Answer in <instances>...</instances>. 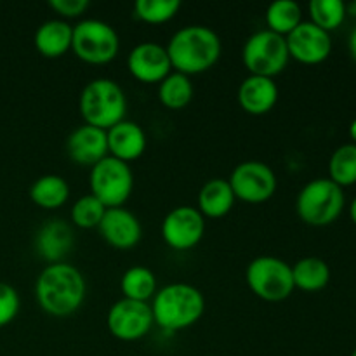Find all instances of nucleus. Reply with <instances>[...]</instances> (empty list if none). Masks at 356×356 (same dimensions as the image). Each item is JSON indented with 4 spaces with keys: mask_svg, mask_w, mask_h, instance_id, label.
<instances>
[{
    "mask_svg": "<svg viewBox=\"0 0 356 356\" xmlns=\"http://www.w3.org/2000/svg\"><path fill=\"white\" fill-rule=\"evenodd\" d=\"M236 200L245 204H264L277 193L278 179L275 170L259 160H247L233 169L228 179Z\"/></svg>",
    "mask_w": 356,
    "mask_h": 356,
    "instance_id": "10",
    "label": "nucleus"
},
{
    "mask_svg": "<svg viewBox=\"0 0 356 356\" xmlns=\"http://www.w3.org/2000/svg\"><path fill=\"white\" fill-rule=\"evenodd\" d=\"M19 313V296L16 289L0 282V329L9 325Z\"/></svg>",
    "mask_w": 356,
    "mask_h": 356,
    "instance_id": "31",
    "label": "nucleus"
},
{
    "mask_svg": "<svg viewBox=\"0 0 356 356\" xmlns=\"http://www.w3.org/2000/svg\"><path fill=\"white\" fill-rule=\"evenodd\" d=\"M72 51L87 65H108L118 56L120 38L106 21L82 19L73 26Z\"/></svg>",
    "mask_w": 356,
    "mask_h": 356,
    "instance_id": "6",
    "label": "nucleus"
},
{
    "mask_svg": "<svg viewBox=\"0 0 356 356\" xmlns=\"http://www.w3.org/2000/svg\"><path fill=\"white\" fill-rule=\"evenodd\" d=\"M294 287L302 292H318L329 285L330 268L320 257H302L292 266Z\"/></svg>",
    "mask_w": 356,
    "mask_h": 356,
    "instance_id": "23",
    "label": "nucleus"
},
{
    "mask_svg": "<svg viewBox=\"0 0 356 356\" xmlns=\"http://www.w3.org/2000/svg\"><path fill=\"white\" fill-rule=\"evenodd\" d=\"M355 6H356V3H355Z\"/></svg>",
    "mask_w": 356,
    "mask_h": 356,
    "instance_id": "37",
    "label": "nucleus"
},
{
    "mask_svg": "<svg viewBox=\"0 0 356 356\" xmlns=\"http://www.w3.org/2000/svg\"><path fill=\"white\" fill-rule=\"evenodd\" d=\"M350 216H351V221H353V222H355V226H356V197L353 198V202H351Z\"/></svg>",
    "mask_w": 356,
    "mask_h": 356,
    "instance_id": "35",
    "label": "nucleus"
},
{
    "mask_svg": "<svg viewBox=\"0 0 356 356\" xmlns=\"http://www.w3.org/2000/svg\"><path fill=\"white\" fill-rule=\"evenodd\" d=\"M172 70L191 76L211 70L219 61L222 42L212 28L204 24L183 26L170 37L165 45Z\"/></svg>",
    "mask_w": 356,
    "mask_h": 356,
    "instance_id": "2",
    "label": "nucleus"
},
{
    "mask_svg": "<svg viewBox=\"0 0 356 356\" xmlns=\"http://www.w3.org/2000/svg\"><path fill=\"white\" fill-rule=\"evenodd\" d=\"M350 52L356 61V26L353 28V31H351V35H350Z\"/></svg>",
    "mask_w": 356,
    "mask_h": 356,
    "instance_id": "33",
    "label": "nucleus"
},
{
    "mask_svg": "<svg viewBox=\"0 0 356 356\" xmlns=\"http://www.w3.org/2000/svg\"><path fill=\"white\" fill-rule=\"evenodd\" d=\"M312 23L323 31L337 30L346 17V6L343 0H312L308 6Z\"/></svg>",
    "mask_w": 356,
    "mask_h": 356,
    "instance_id": "28",
    "label": "nucleus"
},
{
    "mask_svg": "<svg viewBox=\"0 0 356 356\" xmlns=\"http://www.w3.org/2000/svg\"><path fill=\"white\" fill-rule=\"evenodd\" d=\"M205 235V218L197 207L179 205L162 221V238L174 250H191Z\"/></svg>",
    "mask_w": 356,
    "mask_h": 356,
    "instance_id": "12",
    "label": "nucleus"
},
{
    "mask_svg": "<svg viewBox=\"0 0 356 356\" xmlns=\"http://www.w3.org/2000/svg\"><path fill=\"white\" fill-rule=\"evenodd\" d=\"M179 0H138L134 16L146 24H165L179 13Z\"/></svg>",
    "mask_w": 356,
    "mask_h": 356,
    "instance_id": "29",
    "label": "nucleus"
},
{
    "mask_svg": "<svg viewBox=\"0 0 356 356\" xmlns=\"http://www.w3.org/2000/svg\"><path fill=\"white\" fill-rule=\"evenodd\" d=\"M235 200L236 198L228 179L214 177V179L207 181L198 191L197 209L204 218L221 219L232 212Z\"/></svg>",
    "mask_w": 356,
    "mask_h": 356,
    "instance_id": "21",
    "label": "nucleus"
},
{
    "mask_svg": "<svg viewBox=\"0 0 356 356\" xmlns=\"http://www.w3.org/2000/svg\"><path fill=\"white\" fill-rule=\"evenodd\" d=\"M329 179L337 186L346 188L356 183V145H343L329 160Z\"/></svg>",
    "mask_w": 356,
    "mask_h": 356,
    "instance_id": "27",
    "label": "nucleus"
},
{
    "mask_svg": "<svg viewBox=\"0 0 356 356\" xmlns=\"http://www.w3.org/2000/svg\"><path fill=\"white\" fill-rule=\"evenodd\" d=\"M278 86L273 79L249 75L238 87V104L245 113L261 117L277 106Z\"/></svg>",
    "mask_w": 356,
    "mask_h": 356,
    "instance_id": "18",
    "label": "nucleus"
},
{
    "mask_svg": "<svg viewBox=\"0 0 356 356\" xmlns=\"http://www.w3.org/2000/svg\"><path fill=\"white\" fill-rule=\"evenodd\" d=\"M245 280L254 296L268 302H280L294 292L292 266L275 256H259L250 261Z\"/></svg>",
    "mask_w": 356,
    "mask_h": 356,
    "instance_id": "7",
    "label": "nucleus"
},
{
    "mask_svg": "<svg viewBox=\"0 0 356 356\" xmlns=\"http://www.w3.org/2000/svg\"><path fill=\"white\" fill-rule=\"evenodd\" d=\"M153 323L165 332L190 329L205 313V298L190 284H169L159 289L152 299Z\"/></svg>",
    "mask_w": 356,
    "mask_h": 356,
    "instance_id": "3",
    "label": "nucleus"
},
{
    "mask_svg": "<svg viewBox=\"0 0 356 356\" xmlns=\"http://www.w3.org/2000/svg\"><path fill=\"white\" fill-rule=\"evenodd\" d=\"M73 26L65 19H49L37 28L35 49L47 59H58L72 51Z\"/></svg>",
    "mask_w": 356,
    "mask_h": 356,
    "instance_id": "20",
    "label": "nucleus"
},
{
    "mask_svg": "<svg viewBox=\"0 0 356 356\" xmlns=\"http://www.w3.org/2000/svg\"><path fill=\"white\" fill-rule=\"evenodd\" d=\"M68 156L79 165L94 167L108 156V136L103 129L80 125L66 139Z\"/></svg>",
    "mask_w": 356,
    "mask_h": 356,
    "instance_id": "16",
    "label": "nucleus"
},
{
    "mask_svg": "<svg viewBox=\"0 0 356 356\" xmlns=\"http://www.w3.org/2000/svg\"><path fill=\"white\" fill-rule=\"evenodd\" d=\"M351 356H356V348L353 350V353H351Z\"/></svg>",
    "mask_w": 356,
    "mask_h": 356,
    "instance_id": "36",
    "label": "nucleus"
},
{
    "mask_svg": "<svg viewBox=\"0 0 356 356\" xmlns=\"http://www.w3.org/2000/svg\"><path fill=\"white\" fill-rule=\"evenodd\" d=\"M120 289L125 299L139 302L152 301L156 294V278L149 268L132 266L120 278Z\"/></svg>",
    "mask_w": 356,
    "mask_h": 356,
    "instance_id": "24",
    "label": "nucleus"
},
{
    "mask_svg": "<svg viewBox=\"0 0 356 356\" xmlns=\"http://www.w3.org/2000/svg\"><path fill=\"white\" fill-rule=\"evenodd\" d=\"M79 108L87 125L108 131L125 120L127 97L115 80L94 79L80 92Z\"/></svg>",
    "mask_w": 356,
    "mask_h": 356,
    "instance_id": "4",
    "label": "nucleus"
},
{
    "mask_svg": "<svg viewBox=\"0 0 356 356\" xmlns=\"http://www.w3.org/2000/svg\"><path fill=\"white\" fill-rule=\"evenodd\" d=\"M289 49L285 37L270 30H259L247 38L242 61L250 75L275 79L289 65Z\"/></svg>",
    "mask_w": 356,
    "mask_h": 356,
    "instance_id": "9",
    "label": "nucleus"
},
{
    "mask_svg": "<svg viewBox=\"0 0 356 356\" xmlns=\"http://www.w3.org/2000/svg\"><path fill=\"white\" fill-rule=\"evenodd\" d=\"M346 198L343 188L337 186L329 177H318L309 181L299 191L296 200V211L302 222L309 226H329L343 212Z\"/></svg>",
    "mask_w": 356,
    "mask_h": 356,
    "instance_id": "5",
    "label": "nucleus"
},
{
    "mask_svg": "<svg viewBox=\"0 0 356 356\" xmlns=\"http://www.w3.org/2000/svg\"><path fill=\"white\" fill-rule=\"evenodd\" d=\"M350 138H351V141H353V145H356V118L351 122V125H350Z\"/></svg>",
    "mask_w": 356,
    "mask_h": 356,
    "instance_id": "34",
    "label": "nucleus"
},
{
    "mask_svg": "<svg viewBox=\"0 0 356 356\" xmlns=\"http://www.w3.org/2000/svg\"><path fill=\"white\" fill-rule=\"evenodd\" d=\"M30 198L37 207L54 211L63 207L70 198V184L58 174H45L33 181L30 188Z\"/></svg>",
    "mask_w": 356,
    "mask_h": 356,
    "instance_id": "22",
    "label": "nucleus"
},
{
    "mask_svg": "<svg viewBox=\"0 0 356 356\" xmlns=\"http://www.w3.org/2000/svg\"><path fill=\"white\" fill-rule=\"evenodd\" d=\"M285 40L289 56L302 65H320L332 52L330 33L323 31L312 21H302L291 35L285 37Z\"/></svg>",
    "mask_w": 356,
    "mask_h": 356,
    "instance_id": "13",
    "label": "nucleus"
},
{
    "mask_svg": "<svg viewBox=\"0 0 356 356\" xmlns=\"http://www.w3.org/2000/svg\"><path fill=\"white\" fill-rule=\"evenodd\" d=\"M104 212H106V207H104L94 195L89 193L80 197L79 200L73 204L70 218H72V222L76 228L92 229L99 226Z\"/></svg>",
    "mask_w": 356,
    "mask_h": 356,
    "instance_id": "30",
    "label": "nucleus"
},
{
    "mask_svg": "<svg viewBox=\"0 0 356 356\" xmlns=\"http://www.w3.org/2000/svg\"><path fill=\"white\" fill-rule=\"evenodd\" d=\"M302 23V10L294 0H277L266 9V30L287 37Z\"/></svg>",
    "mask_w": 356,
    "mask_h": 356,
    "instance_id": "26",
    "label": "nucleus"
},
{
    "mask_svg": "<svg viewBox=\"0 0 356 356\" xmlns=\"http://www.w3.org/2000/svg\"><path fill=\"white\" fill-rule=\"evenodd\" d=\"M97 229L104 242L118 250L134 249L143 238L141 222L124 207L106 209Z\"/></svg>",
    "mask_w": 356,
    "mask_h": 356,
    "instance_id": "15",
    "label": "nucleus"
},
{
    "mask_svg": "<svg viewBox=\"0 0 356 356\" xmlns=\"http://www.w3.org/2000/svg\"><path fill=\"white\" fill-rule=\"evenodd\" d=\"M86 278L79 268L68 263L47 264L35 284V298L47 315L63 318L82 308L86 301Z\"/></svg>",
    "mask_w": 356,
    "mask_h": 356,
    "instance_id": "1",
    "label": "nucleus"
},
{
    "mask_svg": "<svg viewBox=\"0 0 356 356\" xmlns=\"http://www.w3.org/2000/svg\"><path fill=\"white\" fill-rule=\"evenodd\" d=\"M89 0H51L49 2V7L65 21L82 16L89 9Z\"/></svg>",
    "mask_w": 356,
    "mask_h": 356,
    "instance_id": "32",
    "label": "nucleus"
},
{
    "mask_svg": "<svg viewBox=\"0 0 356 356\" xmlns=\"http://www.w3.org/2000/svg\"><path fill=\"white\" fill-rule=\"evenodd\" d=\"M127 70L143 83H160L172 73L169 54L156 42H141L127 56Z\"/></svg>",
    "mask_w": 356,
    "mask_h": 356,
    "instance_id": "14",
    "label": "nucleus"
},
{
    "mask_svg": "<svg viewBox=\"0 0 356 356\" xmlns=\"http://www.w3.org/2000/svg\"><path fill=\"white\" fill-rule=\"evenodd\" d=\"M106 136L108 155L125 163L141 159L148 146V139L141 125L131 120H122L120 124L108 129Z\"/></svg>",
    "mask_w": 356,
    "mask_h": 356,
    "instance_id": "17",
    "label": "nucleus"
},
{
    "mask_svg": "<svg viewBox=\"0 0 356 356\" xmlns=\"http://www.w3.org/2000/svg\"><path fill=\"white\" fill-rule=\"evenodd\" d=\"M106 325L111 336L124 343H134L148 336L153 323L149 302L120 299L110 308L106 316Z\"/></svg>",
    "mask_w": 356,
    "mask_h": 356,
    "instance_id": "11",
    "label": "nucleus"
},
{
    "mask_svg": "<svg viewBox=\"0 0 356 356\" xmlns=\"http://www.w3.org/2000/svg\"><path fill=\"white\" fill-rule=\"evenodd\" d=\"M193 99V83L190 76L172 72L159 83V101L167 110H183Z\"/></svg>",
    "mask_w": 356,
    "mask_h": 356,
    "instance_id": "25",
    "label": "nucleus"
},
{
    "mask_svg": "<svg viewBox=\"0 0 356 356\" xmlns=\"http://www.w3.org/2000/svg\"><path fill=\"white\" fill-rule=\"evenodd\" d=\"M37 252L47 261L49 264L63 263V257L72 250L73 232L70 225L61 219L47 221L37 233L35 238Z\"/></svg>",
    "mask_w": 356,
    "mask_h": 356,
    "instance_id": "19",
    "label": "nucleus"
},
{
    "mask_svg": "<svg viewBox=\"0 0 356 356\" xmlns=\"http://www.w3.org/2000/svg\"><path fill=\"white\" fill-rule=\"evenodd\" d=\"M89 186L90 195L106 209L124 207L134 190V174L129 163L108 155L90 167Z\"/></svg>",
    "mask_w": 356,
    "mask_h": 356,
    "instance_id": "8",
    "label": "nucleus"
}]
</instances>
